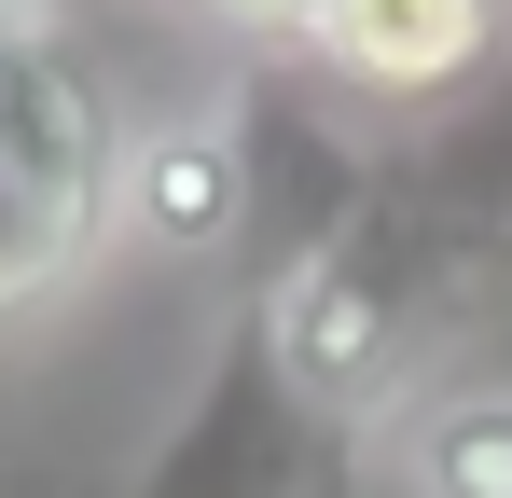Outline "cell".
Here are the masks:
<instances>
[{
	"label": "cell",
	"mask_w": 512,
	"mask_h": 498,
	"mask_svg": "<svg viewBox=\"0 0 512 498\" xmlns=\"http://www.w3.org/2000/svg\"><path fill=\"white\" fill-rule=\"evenodd\" d=\"M125 236L167 249V263H208V249L250 236V153H236V111L167 125V139H125Z\"/></svg>",
	"instance_id": "277c9868"
},
{
	"label": "cell",
	"mask_w": 512,
	"mask_h": 498,
	"mask_svg": "<svg viewBox=\"0 0 512 498\" xmlns=\"http://www.w3.org/2000/svg\"><path fill=\"white\" fill-rule=\"evenodd\" d=\"M402 485L416 498H512V374H443L402 402Z\"/></svg>",
	"instance_id": "5b68a950"
},
{
	"label": "cell",
	"mask_w": 512,
	"mask_h": 498,
	"mask_svg": "<svg viewBox=\"0 0 512 498\" xmlns=\"http://www.w3.org/2000/svg\"><path fill=\"white\" fill-rule=\"evenodd\" d=\"M305 56H319L333 83H360V97H388V111H429V97L485 83L499 0H319Z\"/></svg>",
	"instance_id": "3957f363"
},
{
	"label": "cell",
	"mask_w": 512,
	"mask_h": 498,
	"mask_svg": "<svg viewBox=\"0 0 512 498\" xmlns=\"http://www.w3.org/2000/svg\"><path fill=\"white\" fill-rule=\"evenodd\" d=\"M360 485H374V429L305 402V374L277 346V305H222V346H208L194 402L139 457L125 498H360Z\"/></svg>",
	"instance_id": "7a4b0ae2"
},
{
	"label": "cell",
	"mask_w": 512,
	"mask_h": 498,
	"mask_svg": "<svg viewBox=\"0 0 512 498\" xmlns=\"http://www.w3.org/2000/svg\"><path fill=\"white\" fill-rule=\"evenodd\" d=\"M208 14H236V28H263V42H305V28H319V0H208Z\"/></svg>",
	"instance_id": "8992f818"
},
{
	"label": "cell",
	"mask_w": 512,
	"mask_h": 498,
	"mask_svg": "<svg viewBox=\"0 0 512 498\" xmlns=\"http://www.w3.org/2000/svg\"><path fill=\"white\" fill-rule=\"evenodd\" d=\"M111 236H125V111L42 0H0V319L56 305Z\"/></svg>",
	"instance_id": "6da1fadb"
}]
</instances>
